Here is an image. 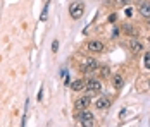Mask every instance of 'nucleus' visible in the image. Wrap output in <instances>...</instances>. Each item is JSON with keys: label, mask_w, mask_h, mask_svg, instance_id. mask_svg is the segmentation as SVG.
Segmentation results:
<instances>
[{"label": "nucleus", "mask_w": 150, "mask_h": 127, "mask_svg": "<svg viewBox=\"0 0 150 127\" xmlns=\"http://www.w3.org/2000/svg\"><path fill=\"white\" fill-rule=\"evenodd\" d=\"M95 105H97V108L105 110V108H109V107H110V100L107 98V96H100V98H97Z\"/></svg>", "instance_id": "nucleus-8"}, {"label": "nucleus", "mask_w": 150, "mask_h": 127, "mask_svg": "<svg viewBox=\"0 0 150 127\" xmlns=\"http://www.w3.org/2000/svg\"><path fill=\"white\" fill-rule=\"evenodd\" d=\"M140 14L145 15V17H150V2H147V0L140 2Z\"/></svg>", "instance_id": "nucleus-9"}, {"label": "nucleus", "mask_w": 150, "mask_h": 127, "mask_svg": "<svg viewBox=\"0 0 150 127\" xmlns=\"http://www.w3.org/2000/svg\"><path fill=\"white\" fill-rule=\"evenodd\" d=\"M149 88H150V81H149Z\"/></svg>", "instance_id": "nucleus-19"}, {"label": "nucleus", "mask_w": 150, "mask_h": 127, "mask_svg": "<svg viewBox=\"0 0 150 127\" xmlns=\"http://www.w3.org/2000/svg\"><path fill=\"white\" fill-rule=\"evenodd\" d=\"M145 67L150 69V52L149 53H145Z\"/></svg>", "instance_id": "nucleus-12"}, {"label": "nucleus", "mask_w": 150, "mask_h": 127, "mask_svg": "<svg viewBox=\"0 0 150 127\" xmlns=\"http://www.w3.org/2000/svg\"><path fill=\"white\" fill-rule=\"evenodd\" d=\"M128 2H129V0H117V4H119V5H126Z\"/></svg>", "instance_id": "nucleus-18"}, {"label": "nucleus", "mask_w": 150, "mask_h": 127, "mask_svg": "<svg viewBox=\"0 0 150 127\" xmlns=\"http://www.w3.org/2000/svg\"><path fill=\"white\" fill-rule=\"evenodd\" d=\"M129 50H131L133 53H138V52H142V50H143V45H142L140 40L131 38V40H129Z\"/></svg>", "instance_id": "nucleus-7"}, {"label": "nucleus", "mask_w": 150, "mask_h": 127, "mask_svg": "<svg viewBox=\"0 0 150 127\" xmlns=\"http://www.w3.org/2000/svg\"><path fill=\"white\" fill-rule=\"evenodd\" d=\"M88 50L93 52V53H100V52H104V43L97 41V40H91V41L88 43Z\"/></svg>", "instance_id": "nucleus-5"}, {"label": "nucleus", "mask_w": 150, "mask_h": 127, "mask_svg": "<svg viewBox=\"0 0 150 127\" xmlns=\"http://www.w3.org/2000/svg\"><path fill=\"white\" fill-rule=\"evenodd\" d=\"M79 120L83 126H93V113L88 112L86 108H83L81 113H79Z\"/></svg>", "instance_id": "nucleus-4"}, {"label": "nucleus", "mask_w": 150, "mask_h": 127, "mask_svg": "<svg viewBox=\"0 0 150 127\" xmlns=\"http://www.w3.org/2000/svg\"><path fill=\"white\" fill-rule=\"evenodd\" d=\"M85 89H86L88 93H97V91L102 89V84H100L98 79H88V81L85 83Z\"/></svg>", "instance_id": "nucleus-3"}, {"label": "nucleus", "mask_w": 150, "mask_h": 127, "mask_svg": "<svg viewBox=\"0 0 150 127\" xmlns=\"http://www.w3.org/2000/svg\"><path fill=\"white\" fill-rule=\"evenodd\" d=\"M76 108L78 110H83V108H88V105H90V96H79V98L76 100Z\"/></svg>", "instance_id": "nucleus-6"}, {"label": "nucleus", "mask_w": 150, "mask_h": 127, "mask_svg": "<svg viewBox=\"0 0 150 127\" xmlns=\"http://www.w3.org/2000/svg\"><path fill=\"white\" fill-rule=\"evenodd\" d=\"M114 21H116V14L109 15V22H114Z\"/></svg>", "instance_id": "nucleus-16"}, {"label": "nucleus", "mask_w": 150, "mask_h": 127, "mask_svg": "<svg viewBox=\"0 0 150 127\" xmlns=\"http://www.w3.org/2000/svg\"><path fill=\"white\" fill-rule=\"evenodd\" d=\"M47 11H48V4L45 5V9H43V12H42V15H40V19H42V21H45V19H47Z\"/></svg>", "instance_id": "nucleus-14"}, {"label": "nucleus", "mask_w": 150, "mask_h": 127, "mask_svg": "<svg viewBox=\"0 0 150 127\" xmlns=\"http://www.w3.org/2000/svg\"><path fill=\"white\" fill-rule=\"evenodd\" d=\"M149 40H150V36H149Z\"/></svg>", "instance_id": "nucleus-20"}, {"label": "nucleus", "mask_w": 150, "mask_h": 127, "mask_svg": "<svg viewBox=\"0 0 150 127\" xmlns=\"http://www.w3.org/2000/svg\"><path fill=\"white\" fill-rule=\"evenodd\" d=\"M57 50H59V41L54 40V41H52V52H57Z\"/></svg>", "instance_id": "nucleus-13"}, {"label": "nucleus", "mask_w": 150, "mask_h": 127, "mask_svg": "<svg viewBox=\"0 0 150 127\" xmlns=\"http://www.w3.org/2000/svg\"><path fill=\"white\" fill-rule=\"evenodd\" d=\"M109 74V69L107 67H102V76H107Z\"/></svg>", "instance_id": "nucleus-17"}, {"label": "nucleus", "mask_w": 150, "mask_h": 127, "mask_svg": "<svg viewBox=\"0 0 150 127\" xmlns=\"http://www.w3.org/2000/svg\"><path fill=\"white\" fill-rule=\"evenodd\" d=\"M71 88L74 89V91H81V89H85V81L83 79H76L71 83Z\"/></svg>", "instance_id": "nucleus-10"}, {"label": "nucleus", "mask_w": 150, "mask_h": 127, "mask_svg": "<svg viewBox=\"0 0 150 127\" xmlns=\"http://www.w3.org/2000/svg\"><path fill=\"white\" fill-rule=\"evenodd\" d=\"M122 83H124V79H122V76H119V74L112 77V84H114L116 89H121V88H122Z\"/></svg>", "instance_id": "nucleus-11"}, {"label": "nucleus", "mask_w": 150, "mask_h": 127, "mask_svg": "<svg viewBox=\"0 0 150 127\" xmlns=\"http://www.w3.org/2000/svg\"><path fill=\"white\" fill-rule=\"evenodd\" d=\"M79 69L83 72H91V71H97V69H98V64H97L95 58H86V57H85V58L81 60Z\"/></svg>", "instance_id": "nucleus-2"}, {"label": "nucleus", "mask_w": 150, "mask_h": 127, "mask_svg": "<svg viewBox=\"0 0 150 127\" xmlns=\"http://www.w3.org/2000/svg\"><path fill=\"white\" fill-rule=\"evenodd\" d=\"M124 31H126V33H129V34H131V33H133V28H131V26H129V24H124Z\"/></svg>", "instance_id": "nucleus-15"}, {"label": "nucleus", "mask_w": 150, "mask_h": 127, "mask_svg": "<svg viewBox=\"0 0 150 127\" xmlns=\"http://www.w3.org/2000/svg\"><path fill=\"white\" fill-rule=\"evenodd\" d=\"M83 14H85V4H83V2L76 0V2H73V4L69 5V15H71L73 19H81Z\"/></svg>", "instance_id": "nucleus-1"}]
</instances>
